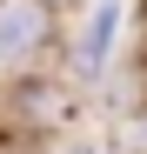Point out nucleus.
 Wrapping results in <instances>:
<instances>
[{"label": "nucleus", "mask_w": 147, "mask_h": 154, "mask_svg": "<svg viewBox=\"0 0 147 154\" xmlns=\"http://www.w3.org/2000/svg\"><path fill=\"white\" fill-rule=\"evenodd\" d=\"M40 34H47V7L40 0H7V7H0V60L40 47Z\"/></svg>", "instance_id": "f257e3e1"}, {"label": "nucleus", "mask_w": 147, "mask_h": 154, "mask_svg": "<svg viewBox=\"0 0 147 154\" xmlns=\"http://www.w3.org/2000/svg\"><path fill=\"white\" fill-rule=\"evenodd\" d=\"M114 7H100V14H94V27H87V67H100V54H107V40H114Z\"/></svg>", "instance_id": "f03ea898"}]
</instances>
